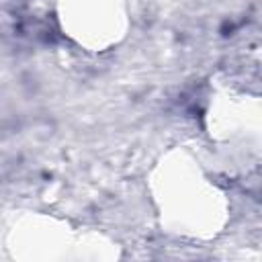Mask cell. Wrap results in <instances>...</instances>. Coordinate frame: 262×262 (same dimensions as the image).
Wrapping results in <instances>:
<instances>
[{
    "instance_id": "6da1fadb",
    "label": "cell",
    "mask_w": 262,
    "mask_h": 262,
    "mask_svg": "<svg viewBox=\"0 0 262 262\" xmlns=\"http://www.w3.org/2000/svg\"><path fill=\"white\" fill-rule=\"evenodd\" d=\"M63 31L88 45L106 47L117 43L125 27L123 0H59Z\"/></svg>"
}]
</instances>
